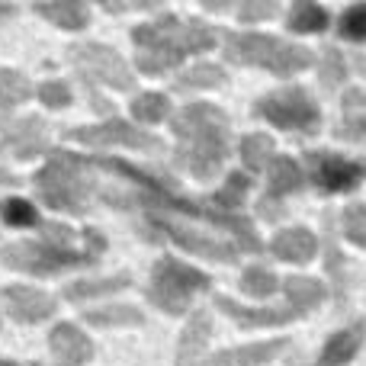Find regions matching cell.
I'll return each mask as SVG.
<instances>
[{
  "mask_svg": "<svg viewBox=\"0 0 366 366\" xmlns=\"http://www.w3.org/2000/svg\"><path fill=\"white\" fill-rule=\"evenodd\" d=\"M341 77H344V61L337 58L335 49H325V84H328V87H335Z\"/></svg>",
  "mask_w": 366,
  "mask_h": 366,
  "instance_id": "37",
  "label": "cell"
},
{
  "mask_svg": "<svg viewBox=\"0 0 366 366\" xmlns=\"http://www.w3.org/2000/svg\"><path fill=\"white\" fill-rule=\"evenodd\" d=\"M337 135L350 142L366 139V94L363 90H347L341 103V126Z\"/></svg>",
  "mask_w": 366,
  "mask_h": 366,
  "instance_id": "19",
  "label": "cell"
},
{
  "mask_svg": "<svg viewBox=\"0 0 366 366\" xmlns=\"http://www.w3.org/2000/svg\"><path fill=\"white\" fill-rule=\"evenodd\" d=\"M132 116L139 122H158L167 116V97L164 94H145L132 103Z\"/></svg>",
  "mask_w": 366,
  "mask_h": 366,
  "instance_id": "30",
  "label": "cell"
},
{
  "mask_svg": "<svg viewBox=\"0 0 366 366\" xmlns=\"http://www.w3.org/2000/svg\"><path fill=\"white\" fill-rule=\"evenodd\" d=\"M302 187V171L296 167V161L292 158H277L270 167V199H277V196H286V193H296V189Z\"/></svg>",
  "mask_w": 366,
  "mask_h": 366,
  "instance_id": "22",
  "label": "cell"
},
{
  "mask_svg": "<svg viewBox=\"0 0 366 366\" xmlns=\"http://www.w3.org/2000/svg\"><path fill=\"white\" fill-rule=\"evenodd\" d=\"M241 290H244L247 296L267 299L277 292V277H273L267 267H251V270H244V277H241Z\"/></svg>",
  "mask_w": 366,
  "mask_h": 366,
  "instance_id": "26",
  "label": "cell"
},
{
  "mask_svg": "<svg viewBox=\"0 0 366 366\" xmlns=\"http://www.w3.org/2000/svg\"><path fill=\"white\" fill-rule=\"evenodd\" d=\"M158 225L164 228V232H171V238L177 241L180 247H187V251H193V254H202V257L234 260L238 257V251H241V247L232 244V241L219 238V234H212V232H202V228H189V225H183V222L161 219Z\"/></svg>",
  "mask_w": 366,
  "mask_h": 366,
  "instance_id": "9",
  "label": "cell"
},
{
  "mask_svg": "<svg viewBox=\"0 0 366 366\" xmlns=\"http://www.w3.org/2000/svg\"><path fill=\"white\" fill-rule=\"evenodd\" d=\"M39 94H42V100L49 103V107H64V103L71 100V90L64 87L61 81H49L42 90H39Z\"/></svg>",
  "mask_w": 366,
  "mask_h": 366,
  "instance_id": "36",
  "label": "cell"
},
{
  "mask_svg": "<svg viewBox=\"0 0 366 366\" xmlns=\"http://www.w3.org/2000/svg\"><path fill=\"white\" fill-rule=\"evenodd\" d=\"M10 13H13L10 6H0V16H10Z\"/></svg>",
  "mask_w": 366,
  "mask_h": 366,
  "instance_id": "40",
  "label": "cell"
},
{
  "mask_svg": "<svg viewBox=\"0 0 366 366\" xmlns=\"http://www.w3.org/2000/svg\"><path fill=\"white\" fill-rule=\"evenodd\" d=\"M29 94H32V87L26 77L13 74V71L0 74V107H16V103H23Z\"/></svg>",
  "mask_w": 366,
  "mask_h": 366,
  "instance_id": "27",
  "label": "cell"
},
{
  "mask_svg": "<svg viewBox=\"0 0 366 366\" xmlns=\"http://www.w3.org/2000/svg\"><path fill=\"white\" fill-rule=\"evenodd\" d=\"M225 55L234 64H257L273 74H299L312 64V51L302 45H290L277 36L260 32H232L225 39Z\"/></svg>",
  "mask_w": 366,
  "mask_h": 366,
  "instance_id": "3",
  "label": "cell"
},
{
  "mask_svg": "<svg viewBox=\"0 0 366 366\" xmlns=\"http://www.w3.org/2000/svg\"><path fill=\"white\" fill-rule=\"evenodd\" d=\"M270 251L277 254L280 260L305 264V260L315 257V251H318V238L309 232V228H290V232H280L277 238H273Z\"/></svg>",
  "mask_w": 366,
  "mask_h": 366,
  "instance_id": "17",
  "label": "cell"
},
{
  "mask_svg": "<svg viewBox=\"0 0 366 366\" xmlns=\"http://www.w3.org/2000/svg\"><path fill=\"white\" fill-rule=\"evenodd\" d=\"M277 13V4H244L241 6V19H267Z\"/></svg>",
  "mask_w": 366,
  "mask_h": 366,
  "instance_id": "38",
  "label": "cell"
},
{
  "mask_svg": "<svg viewBox=\"0 0 366 366\" xmlns=\"http://www.w3.org/2000/svg\"><path fill=\"white\" fill-rule=\"evenodd\" d=\"M309 177L322 193H350L366 177V161H350L331 152H309L305 154Z\"/></svg>",
  "mask_w": 366,
  "mask_h": 366,
  "instance_id": "8",
  "label": "cell"
},
{
  "mask_svg": "<svg viewBox=\"0 0 366 366\" xmlns=\"http://www.w3.org/2000/svg\"><path fill=\"white\" fill-rule=\"evenodd\" d=\"M290 26L296 32H322L325 26H328V13H325L318 4H309V0H302V4L292 6Z\"/></svg>",
  "mask_w": 366,
  "mask_h": 366,
  "instance_id": "23",
  "label": "cell"
},
{
  "mask_svg": "<svg viewBox=\"0 0 366 366\" xmlns=\"http://www.w3.org/2000/svg\"><path fill=\"white\" fill-rule=\"evenodd\" d=\"M341 225L347 241H354L357 247H366V206H347L341 215Z\"/></svg>",
  "mask_w": 366,
  "mask_h": 366,
  "instance_id": "31",
  "label": "cell"
},
{
  "mask_svg": "<svg viewBox=\"0 0 366 366\" xmlns=\"http://www.w3.org/2000/svg\"><path fill=\"white\" fill-rule=\"evenodd\" d=\"M94 257L97 254L90 251H64V247H55L49 241H19V244H10L4 251L6 264L26 273H55L64 270V267L90 264Z\"/></svg>",
  "mask_w": 366,
  "mask_h": 366,
  "instance_id": "7",
  "label": "cell"
},
{
  "mask_svg": "<svg viewBox=\"0 0 366 366\" xmlns=\"http://www.w3.org/2000/svg\"><path fill=\"white\" fill-rule=\"evenodd\" d=\"M341 36L350 42H363L366 39V4H354L344 10L341 16Z\"/></svg>",
  "mask_w": 366,
  "mask_h": 366,
  "instance_id": "32",
  "label": "cell"
},
{
  "mask_svg": "<svg viewBox=\"0 0 366 366\" xmlns=\"http://www.w3.org/2000/svg\"><path fill=\"white\" fill-rule=\"evenodd\" d=\"M209 286V277L193 267L180 264V260H161L152 273V286H148V299H152L158 309L177 315L189 305V299L196 292H202Z\"/></svg>",
  "mask_w": 366,
  "mask_h": 366,
  "instance_id": "5",
  "label": "cell"
},
{
  "mask_svg": "<svg viewBox=\"0 0 366 366\" xmlns=\"http://www.w3.org/2000/svg\"><path fill=\"white\" fill-rule=\"evenodd\" d=\"M36 183L42 199L55 209H64V212H87V202L94 196L90 177L81 174V161H74L64 152H58L49 161V167L39 174Z\"/></svg>",
  "mask_w": 366,
  "mask_h": 366,
  "instance_id": "4",
  "label": "cell"
},
{
  "mask_svg": "<svg viewBox=\"0 0 366 366\" xmlns=\"http://www.w3.org/2000/svg\"><path fill=\"white\" fill-rule=\"evenodd\" d=\"M71 51H74V61L81 64L90 77H100V81L113 84V87H119V90L132 87L135 77L129 74L126 61H122L113 49H103V45H81V49H71Z\"/></svg>",
  "mask_w": 366,
  "mask_h": 366,
  "instance_id": "10",
  "label": "cell"
},
{
  "mask_svg": "<svg viewBox=\"0 0 366 366\" xmlns=\"http://www.w3.org/2000/svg\"><path fill=\"white\" fill-rule=\"evenodd\" d=\"M129 286V277H113V280H90V283H74L64 290L68 299H87V296H103V292H113Z\"/></svg>",
  "mask_w": 366,
  "mask_h": 366,
  "instance_id": "29",
  "label": "cell"
},
{
  "mask_svg": "<svg viewBox=\"0 0 366 366\" xmlns=\"http://www.w3.org/2000/svg\"><path fill=\"white\" fill-rule=\"evenodd\" d=\"M135 42L142 45L139 51V68L161 74V71L174 68L183 55L189 51L212 49L215 36L199 23H180V19H161V23L142 26L135 29Z\"/></svg>",
  "mask_w": 366,
  "mask_h": 366,
  "instance_id": "2",
  "label": "cell"
},
{
  "mask_svg": "<svg viewBox=\"0 0 366 366\" xmlns=\"http://www.w3.org/2000/svg\"><path fill=\"white\" fill-rule=\"evenodd\" d=\"M283 350H286V341L277 337V341H260V344H244V347H234V350H222V354L202 360L199 366H264L277 354H283Z\"/></svg>",
  "mask_w": 366,
  "mask_h": 366,
  "instance_id": "12",
  "label": "cell"
},
{
  "mask_svg": "<svg viewBox=\"0 0 366 366\" xmlns=\"http://www.w3.org/2000/svg\"><path fill=\"white\" fill-rule=\"evenodd\" d=\"M215 305L225 312L228 318H234L244 328H267V325H286L290 318H296V309H247V305H238L228 296H215Z\"/></svg>",
  "mask_w": 366,
  "mask_h": 366,
  "instance_id": "15",
  "label": "cell"
},
{
  "mask_svg": "<svg viewBox=\"0 0 366 366\" xmlns=\"http://www.w3.org/2000/svg\"><path fill=\"white\" fill-rule=\"evenodd\" d=\"M283 290H286V299H290V309H296V312L315 309L325 299V286L309 277H290L283 283Z\"/></svg>",
  "mask_w": 366,
  "mask_h": 366,
  "instance_id": "21",
  "label": "cell"
},
{
  "mask_svg": "<svg viewBox=\"0 0 366 366\" xmlns=\"http://www.w3.org/2000/svg\"><path fill=\"white\" fill-rule=\"evenodd\" d=\"M363 344V325H350V328L337 331V335H331V341L325 344L322 357H318L315 366H344L354 360V354L360 350Z\"/></svg>",
  "mask_w": 366,
  "mask_h": 366,
  "instance_id": "18",
  "label": "cell"
},
{
  "mask_svg": "<svg viewBox=\"0 0 366 366\" xmlns=\"http://www.w3.org/2000/svg\"><path fill=\"white\" fill-rule=\"evenodd\" d=\"M257 116L280 129H290V132H315V126L322 122V113H318L315 100L305 94L302 87H286L277 90V94L264 97L257 103Z\"/></svg>",
  "mask_w": 366,
  "mask_h": 366,
  "instance_id": "6",
  "label": "cell"
},
{
  "mask_svg": "<svg viewBox=\"0 0 366 366\" xmlns=\"http://www.w3.org/2000/svg\"><path fill=\"white\" fill-rule=\"evenodd\" d=\"M68 139H77L84 145H129V148H148V152H161V142L152 135L139 132V129L126 126V122H107L97 129H71Z\"/></svg>",
  "mask_w": 366,
  "mask_h": 366,
  "instance_id": "11",
  "label": "cell"
},
{
  "mask_svg": "<svg viewBox=\"0 0 366 366\" xmlns=\"http://www.w3.org/2000/svg\"><path fill=\"white\" fill-rule=\"evenodd\" d=\"M4 148H6V152H13L16 158H32V154H42L45 148H49V135H45V126H42L39 119L16 122V126L6 129Z\"/></svg>",
  "mask_w": 366,
  "mask_h": 366,
  "instance_id": "16",
  "label": "cell"
},
{
  "mask_svg": "<svg viewBox=\"0 0 366 366\" xmlns=\"http://www.w3.org/2000/svg\"><path fill=\"white\" fill-rule=\"evenodd\" d=\"M87 322H94V325H126V322L139 325L142 315H139L135 309H122V305H113L109 312H90Z\"/></svg>",
  "mask_w": 366,
  "mask_h": 366,
  "instance_id": "35",
  "label": "cell"
},
{
  "mask_svg": "<svg viewBox=\"0 0 366 366\" xmlns=\"http://www.w3.org/2000/svg\"><path fill=\"white\" fill-rule=\"evenodd\" d=\"M241 158H244V164L251 171H264L273 161V139L270 135H247L241 142Z\"/></svg>",
  "mask_w": 366,
  "mask_h": 366,
  "instance_id": "24",
  "label": "cell"
},
{
  "mask_svg": "<svg viewBox=\"0 0 366 366\" xmlns=\"http://www.w3.org/2000/svg\"><path fill=\"white\" fill-rule=\"evenodd\" d=\"M49 347H51V357L58 360V366H81L94 354V344H90L74 325H58L49 337Z\"/></svg>",
  "mask_w": 366,
  "mask_h": 366,
  "instance_id": "13",
  "label": "cell"
},
{
  "mask_svg": "<svg viewBox=\"0 0 366 366\" xmlns=\"http://www.w3.org/2000/svg\"><path fill=\"white\" fill-rule=\"evenodd\" d=\"M6 366H10V363H6Z\"/></svg>",
  "mask_w": 366,
  "mask_h": 366,
  "instance_id": "41",
  "label": "cell"
},
{
  "mask_svg": "<svg viewBox=\"0 0 366 366\" xmlns=\"http://www.w3.org/2000/svg\"><path fill=\"white\" fill-rule=\"evenodd\" d=\"M225 81V74H222L219 64H199V68L187 71V74L177 81L180 90H193V87H219V84Z\"/></svg>",
  "mask_w": 366,
  "mask_h": 366,
  "instance_id": "28",
  "label": "cell"
},
{
  "mask_svg": "<svg viewBox=\"0 0 366 366\" xmlns=\"http://www.w3.org/2000/svg\"><path fill=\"white\" fill-rule=\"evenodd\" d=\"M6 183H16V180H13V174H6V171H0V187H6Z\"/></svg>",
  "mask_w": 366,
  "mask_h": 366,
  "instance_id": "39",
  "label": "cell"
},
{
  "mask_svg": "<svg viewBox=\"0 0 366 366\" xmlns=\"http://www.w3.org/2000/svg\"><path fill=\"white\" fill-rule=\"evenodd\" d=\"M247 187H251V180H247L244 174H232V177L225 180V187H222L219 193L212 196V202H219V206H225V209L241 206V199H244Z\"/></svg>",
  "mask_w": 366,
  "mask_h": 366,
  "instance_id": "33",
  "label": "cell"
},
{
  "mask_svg": "<svg viewBox=\"0 0 366 366\" xmlns=\"http://www.w3.org/2000/svg\"><path fill=\"white\" fill-rule=\"evenodd\" d=\"M0 299H4L6 309H10L16 318H23V322H42V318H49L51 312H55V302H51L45 292L29 290V286H13V290H4L0 292Z\"/></svg>",
  "mask_w": 366,
  "mask_h": 366,
  "instance_id": "14",
  "label": "cell"
},
{
  "mask_svg": "<svg viewBox=\"0 0 366 366\" xmlns=\"http://www.w3.org/2000/svg\"><path fill=\"white\" fill-rule=\"evenodd\" d=\"M42 16H49L51 23H58L61 29H77V26L87 23V6L81 4H49V6H39Z\"/></svg>",
  "mask_w": 366,
  "mask_h": 366,
  "instance_id": "25",
  "label": "cell"
},
{
  "mask_svg": "<svg viewBox=\"0 0 366 366\" xmlns=\"http://www.w3.org/2000/svg\"><path fill=\"white\" fill-rule=\"evenodd\" d=\"M174 132L180 139V164L199 180L215 177L228 154V116L209 103H193L177 113Z\"/></svg>",
  "mask_w": 366,
  "mask_h": 366,
  "instance_id": "1",
  "label": "cell"
},
{
  "mask_svg": "<svg viewBox=\"0 0 366 366\" xmlns=\"http://www.w3.org/2000/svg\"><path fill=\"white\" fill-rule=\"evenodd\" d=\"M209 328H212V322H209L206 312H196L189 318V325L183 328V337H180V350H177L180 366H193V360H199L202 347L209 341Z\"/></svg>",
  "mask_w": 366,
  "mask_h": 366,
  "instance_id": "20",
  "label": "cell"
},
{
  "mask_svg": "<svg viewBox=\"0 0 366 366\" xmlns=\"http://www.w3.org/2000/svg\"><path fill=\"white\" fill-rule=\"evenodd\" d=\"M0 215H4L6 225H32V222H36V209L26 199H6L4 206H0Z\"/></svg>",
  "mask_w": 366,
  "mask_h": 366,
  "instance_id": "34",
  "label": "cell"
}]
</instances>
